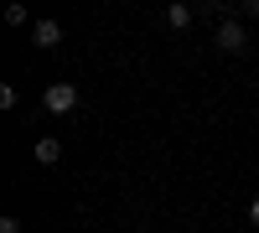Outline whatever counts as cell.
<instances>
[{
  "instance_id": "7",
  "label": "cell",
  "mask_w": 259,
  "mask_h": 233,
  "mask_svg": "<svg viewBox=\"0 0 259 233\" xmlns=\"http://www.w3.org/2000/svg\"><path fill=\"white\" fill-rule=\"evenodd\" d=\"M249 218H254V223H259V197H254V202H249Z\"/></svg>"
},
{
  "instance_id": "6",
  "label": "cell",
  "mask_w": 259,
  "mask_h": 233,
  "mask_svg": "<svg viewBox=\"0 0 259 233\" xmlns=\"http://www.w3.org/2000/svg\"><path fill=\"white\" fill-rule=\"evenodd\" d=\"M0 233H21V223L16 218H0Z\"/></svg>"
},
{
  "instance_id": "4",
  "label": "cell",
  "mask_w": 259,
  "mask_h": 233,
  "mask_svg": "<svg viewBox=\"0 0 259 233\" xmlns=\"http://www.w3.org/2000/svg\"><path fill=\"white\" fill-rule=\"evenodd\" d=\"M36 161H41V166H57V161H62V140H52V135L36 140Z\"/></svg>"
},
{
  "instance_id": "3",
  "label": "cell",
  "mask_w": 259,
  "mask_h": 233,
  "mask_svg": "<svg viewBox=\"0 0 259 233\" xmlns=\"http://www.w3.org/2000/svg\"><path fill=\"white\" fill-rule=\"evenodd\" d=\"M31 41H36L41 52H52L57 41H62V26H57V21H36V26H31Z\"/></svg>"
},
{
  "instance_id": "2",
  "label": "cell",
  "mask_w": 259,
  "mask_h": 233,
  "mask_svg": "<svg viewBox=\"0 0 259 233\" xmlns=\"http://www.w3.org/2000/svg\"><path fill=\"white\" fill-rule=\"evenodd\" d=\"M218 47H223V52H244V47H249V36H244L239 21H223V26H218Z\"/></svg>"
},
{
  "instance_id": "5",
  "label": "cell",
  "mask_w": 259,
  "mask_h": 233,
  "mask_svg": "<svg viewBox=\"0 0 259 233\" xmlns=\"http://www.w3.org/2000/svg\"><path fill=\"white\" fill-rule=\"evenodd\" d=\"M192 16H197V11H192V6H182V0H177V6H166V21H171V26H192Z\"/></svg>"
},
{
  "instance_id": "1",
  "label": "cell",
  "mask_w": 259,
  "mask_h": 233,
  "mask_svg": "<svg viewBox=\"0 0 259 233\" xmlns=\"http://www.w3.org/2000/svg\"><path fill=\"white\" fill-rule=\"evenodd\" d=\"M47 109L52 114H73L78 109V88H73V83H52V88H47Z\"/></svg>"
},
{
  "instance_id": "8",
  "label": "cell",
  "mask_w": 259,
  "mask_h": 233,
  "mask_svg": "<svg viewBox=\"0 0 259 233\" xmlns=\"http://www.w3.org/2000/svg\"><path fill=\"white\" fill-rule=\"evenodd\" d=\"M244 11H249V16H259V0H249V6H244Z\"/></svg>"
}]
</instances>
